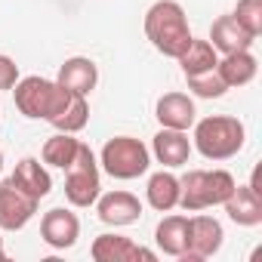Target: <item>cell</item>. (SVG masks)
Returning a JSON list of instances; mask_svg holds the SVG:
<instances>
[{"label": "cell", "mask_w": 262, "mask_h": 262, "mask_svg": "<svg viewBox=\"0 0 262 262\" xmlns=\"http://www.w3.org/2000/svg\"><path fill=\"white\" fill-rule=\"evenodd\" d=\"M16 80H19V65H16V59H10V56L0 53V90H13Z\"/></svg>", "instance_id": "obj_26"}, {"label": "cell", "mask_w": 262, "mask_h": 262, "mask_svg": "<svg viewBox=\"0 0 262 262\" xmlns=\"http://www.w3.org/2000/svg\"><path fill=\"white\" fill-rule=\"evenodd\" d=\"M102 194V173H99V161L90 151V145L80 142V151L74 158V164L65 170V198L71 207H93L96 198Z\"/></svg>", "instance_id": "obj_6"}, {"label": "cell", "mask_w": 262, "mask_h": 262, "mask_svg": "<svg viewBox=\"0 0 262 262\" xmlns=\"http://www.w3.org/2000/svg\"><path fill=\"white\" fill-rule=\"evenodd\" d=\"M90 256L96 262H139V259L155 262L158 259V253L139 247L136 241H129L123 234H99L90 247Z\"/></svg>", "instance_id": "obj_10"}, {"label": "cell", "mask_w": 262, "mask_h": 262, "mask_svg": "<svg viewBox=\"0 0 262 262\" xmlns=\"http://www.w3.org/2000/svg\"><path fill=\"white\" fill-rule=\"evenodd\" d=\"M145 37L151 40V47L167 56V59H179L182 50L188 47V40L194 37L188 28V16L182 10V4L176 0H158L145 13Z\"/></svg>", "instance_id": "obj_1"}, {"label": "cell", "mask_w": 262, "mask_h": 262, "mask_svg": "<svg viewBox=\"0 0 262 262\" xmlns=\"http://www.w3.org/2000/svg\"><path fill=\"white\" fill-rule=\"evenodd\" d=\"M234 22L250 34V37H259L262 34V0H237L234 7Z\"/></svg>", "instance_id": "obj_25"}, {"label": "cell", "mask_w": 262, "mask_h": 262, "mask_svg": "<svg viewBox=\"0 0 262 262\" xmlns=\"http://www.w3.org/2000/svg\"><path fill=\"white\" fill-rule=\"evenodd\" d=\"M10 182L16 188H22L25 194H31L34 201H43L53 191V176L47 170V164H40L37 158H22L10 176Z\"/></svg>", "instance_id": "obj_17"}, {"label": "cell", "mask_w": 262, "mask_h": 262, "mask_svg": "<svg viewBox=\"0 0 262 262\" xmlns=\"http://www.w3.org/2000/svg\"><path fill=\"white\" fill-rule=\"evenodd\" d=\"M222 207H225L228 219H231L234 225H241V228H253V225L262 222V194H259L250 182H247V185H234L231 198H228Z\"/></svg>", "instance_id": "obj_15"}, {"label": "cell", "mask_w": 262, "mask_h": 262, "mask_svg": "<svg viewBox=\"0 0 262 262\" xmlns=\"http://www.w3.org/2000/svg\"><path fill=\"white\" fill-rule=\"evenodd\" d=\"M155 244L161 253L182 259V253L188 247V216H179V213L164 216L155 228Z\"/></svg>", "instance_id": "obj_20"}, {"label": "cell", "mask_w": 262, "mask_h": 262, "mask_svg": "<svg viewBox=\"0 0 262 262\" xmlns=\"http://www.w3.org/2000/svg\"><path fill=\"white\" fill-rule=\"evenodd\" d=\"M216 71L222 77V83L228 90H237V86H247L256 80V71H259V62L250 50H237V53H228V56H219L216 62Z\"/></svg>", "instance_id": "obj_18"}, {"label": "cell", "mask_w": 262, "mask_h": 262, "mask_svg": "<svg viewBox=\"0 0 262 262\" xmlns=\"http://www.w3.org/2000/svg\"><path fill=\"white\" fill-rule=\"evenodd\" d=\"M234 176L228 170H188L179 179V207L185 213H201L207 207H222L234 191Z\"/></svg>", "instance_id": "obj_3"}, {"label": "cell", "mask_w": 262, "mask_h": 262, "mask_svg": "<svg viewBox=\"0 0 262 262\" xmlns=\"http://www.w3.org/2000/svg\"><path fill=\"white\" fill-rule=\"evenodd\" d=\"M176 62L182 65V74L188 77V74L213 71V68H216V62H219V53L213 50V43H210V40H198V37H191V40H188V47L182 50V56H179Z\"/></svg>", "instance_id": "obj_23"}, {"label": "cell", "mask_w": 262, "mask_h": 262, "mask_svg": "<svg viewBox=\"0 0 262 262\" xmlns=\"http://www.w3.org/2000/svg\"><path fill=\"white\" fill-rule=\"evenodd\" d=\"M59 86L71 90V93H80V96H90L99 83V68L93 59L86 56H71L59 65V77H56Z\"/></svg>", "instance_id": "obj_16"}, {"label": "cell", "mask_w": 262, "mask_h": 262, "mask_svg": "<svg viewBox=\"0 0 262 262\" xmlns=\"http://www.w3.org/2000/svg\"><path fill=\"white\" fill-rule=\"evenodd\" d=\"M225 231L222 222L213 216H188V247L182 253L185 262H204L222 250Z\"/></svg>", "instance_id": "obj_7"}, {"label": "cell", "mask_w": 262, "mask_h": 262, "mask_svg": "<svg viewBox=\"0 0 262 262\" xmlns=\"http://www.w3.org/2000/svg\"><path fill=\"white\" fill-rule=\"evenodd\" d=\"M155 117L167 129H185L188 133V129L194 126V120H198V108H194V99L188 93H176L173 90V93H164L158 99Z\"/></svg>", "instance_id": "obj_12"}, {"label": "cell", "mask_w": 262, "mask_h": 262, "mask_svg": "<svg viewBox=\"0 0 262 262\" xmlns=\"http://www.w3.org/2000/svg\"><path fill=\"white\" fill-rule=\"evenodd\" d=\"M247 139V129L237 117L228 114H210L204 120H194L191 148H198L207 161H231Z\"/></svg>", "instance_id": "obj_2"}, {"label": "cell", "mask_w": 262, "mask_h": 262, "mask_svg": "<svg viewBox=\"0 0 262 262\" xmlns=\"http://www.w3.org/2000/svg\"><path fill=\"white\" fill-rule=\"evenodd\" d=\"M99 167L111 176V179H120V182H129V179H139L148 173L151 167V151L142 139H133V136H114L102 145V155H99Z\"/></svg>", "instance_id": "obj_4"}, {"label": "cell", "mask_w": 262, "mask_h": 262, "mask_svg": "<svg viewBox=\"0 0 262 262\" xmlns=\"http://www.w3.org/2000/svg\"><path fill=\"white\" fill-rule=\"evenodd\" d=\"M145 198H148V204H151L158 213H170V210H176V207H179V176L170 173V170L151 173V176H148Z\"/></svg>", "instance_id": "obj_21"}, {"label": "cell", "mask_w": 262, "mask_h": 262, "mask_svg": "<svg viewBox=\"0 0 262 262\" xmlns=\"http://www.w3.org/2000/svg\"><path fill=\"white\" fill-rule=\"evenodd\" d=\"M47 123L56 126V133H74L77 136L80 129L90 123V102H86V96L65 90L59 105H56V111H53V117Z\"/></svg>", "instance_id": "obj_14"}, {"label": "cell", "mask_w": 262, "mask_h": 262, "mask_svg": "<svg viewBox=\"0 0 262 262\" xmlns=\"http://www.w3.org/2000/svg\"><path fill=\"white\" fill-rule=\"evenodd\" d=\"M40 237L53 250H71L77 244V237H80V219H77V213H71L65 207H56V210L43 213V219H40Z\"/></svg>", "instance_id": "obj_11"}, {"label": "cell", "mask_w": 262, "mask_h": 262, "mask_svg": "<svg viewBox=\"0 0 262 262\" xmlns=\"http://www.w3.org/2000/svg\"><path fill=\"white\" fill-rule=\"evenodd\" d=\"M0 173H4V151H0Z\"/></svg>", "instance_id": "obj_28"}, {"label": "cell", "mask_w": 262, "mask_h": 262, "mask_svg": "<svg viewBox=\"0 0 262 262\" xmlns=\"http://www.w3.org/2000/svg\"><path fill=\"white\" fill-rule=\"evenodd\" d=\"M185 80H188V90L194 96H201V99H222L228 93V86L222 83V77H219L216 68L213 71H201V74H188Z\"/></svg>", "instance_id": "obj_24"}, {"label": "cell", "mask_w": 262, "mask_h": 262, "mask_svg": "<svg viewBox=\"0 0 262 262\" xmlns=\"http://www.w3.org/2000/svg\"><path fill=\"white\" fill-rule=\"evenodd\" d=\"M62 93H65V86H59L56 80L40 77V74L19 77L16 86H13L16 108L28 120H50L53 111H56V105H59V99H62Z\"/></svg>", "instance_id": "obj_5"}, {"label": "cell", "mask_w": 262, "mask_h": 262, "mask_svg": "<svg viewBox=\"0 0 262 262\" xmlns=\"http://www.w3.org/2000/svg\"><path fill=\"white\" fill-rule=\"evenodd\" d=\"M77 151H80V139H74V133H56V136H50V139L43 142L40 161H43L47 167L68 170V167L74 164Z\"/></svg>", "instance_id": "obj_22"}, {"label": "cell", "mask_w": 262, "mask_h": 262, "mask_svg": "<svg viewBox=\"0 0 262 262\" xmlns=\"http://www.w3.org/2000/svg\"><path fill=\"white\" fill-rule=\"evenodd\" d=\"M7 259V250H4V237H0V262Z\"/></svg>", "instance_id": "obj_27"}, {"label": "cell", "mask_w": 262, "mask_h": 262, "mask_svg": "<svg viewBox=\"0 0 262 262\" xmlns=\"http://www.w3.org/2000/svg\"><path fill=\"white\" fill-rule=\"evenodd\" d=\"M207 40L213 43V50H216L219 56H228V53H237V50H250V47L256 43V37H250V34L234 22L231 13H228V16H219V19L213 22Z\"/></svg>", "instance_id": "obj_19"}, {"label": "cell", "mask_w": 262, "mask_h": 262, "mask_svg": "<svg viewBox=\"0 0 262 262\" xmlns=\"http://www.w3.org/2000/svg\"><path fill=\"white\" fill-rule=\"evenodd\" d=\"M37 204L31 194H25L22 188H16L10 179L0 182V231H19L25 228L34 213H37Z\"/></svg>", "instance_id": "obj_8"}, {"label": "cell", "mask_w": 262, "mask_h": 262, "mask_svg": "<svg viewBox=\"0 0 262 262\" xmlns=\"http://www.w3.org/2000/svg\"><path fill=\"white\" fill-rule=\"evenodd\" d=\"M96 213L105 225L111 228H123V225H133L142 216V201L133 191H108L96 198Z\"/></svg>", "instance_id": "obj_9"}, {"label": "cell", "mask_w": 262, "mask_h": 262, "mask_svg": "<svg viewBox=\"0 0 262 262\" xmlns=\"http://www.w3.org/2000/svg\"><path fill=\"white\" fill-rule=\"evenodd\" d=\"M148 151H151V155L158 158V164H164L167 170H179V167L188 164V158H191L194 148H191V139H188L185 129H167V126H161Z\"/></svg>", "instance_id": "obj_13"}]
</instances>
